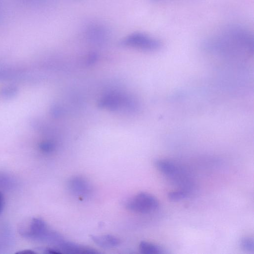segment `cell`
Masks as SVG:
<instances>
[{
    "mask_svg": "<svg viewBox=\"0 0 254 254\" xmlns=\"http://www.w3.org/2000/svg\"><path fill=\"white\" fill-rule=\"evenodd\" d=\"M207 52L222 55H250L254 52V38L246 27L231 24L225 26L203 42Z\"/></svg>",
    "mask_w": 254,
    "mask_h": 254,
    "instance_id": "cell-1",
    "label": "cell"
},
{
    "mask_svg": "<svg viewBox=\"0 0 254 254\" xmlns=\"http://www.w3.org/2000/svg\"><path fill=\"white\" fill-rule=\"evenodd\" d=\"M121 44L147 52L158 51L163 47L162 42L159 39L140 32L126 36L122 40Z\"/></svg>",
    "mask_w": 254,
    "mask_h": 254,
    "instance_id": "cell-2",
    "label": "cell"
},
{
    "mask_svg": "<svg viewBox=\"0 0 254 254\" xmlns=\"http://www.w3.org/2000/svg\"><path fill=\"white\" fill-rule=\"evenodd\" d=\"M158 199L147 192H141L136 194L126 203V208L139 213H148L155 210L158 207Z\"/></svg>",
    "mask_w": 254,
    "mask_h": 254,
    "instance_id": "cell-3",
    "label": "cell"
},
{
    "mask_svg": "<svg viewBox=\"0 0 254 254\" xmlns=\"http://www.w3.org/2000/svg\"><path fill=\"white\" fill-rule=\"evenodd\" d=\"M51 232L43 220L33 218L28 222V225L21 230V233L26 238L47 241Z\"/></svg>",
    "mask_w": 254,
    "mask_h": 254,
    "instance_id": "cell-4",
    "label": "cell"
},
{
    "mask_svg": "<svg viewBox=\"0 0 254 254\" xmlns=\"http://www.w3.org/2000/svg\"><path fill=\"white\" fill-rule=\"evenodd\" d=\"M67 187L71 193L79 197H88L92 192V188L89 182L79 176L70 178L67 183Z\"/></svg>",
    "mask_w": 254,
    "mask_h": 254,
    "instance_id": "cell-5",
    "label": "cell"
},
{
    "mask_svg": "<svg viewBox=\"0 0 254 254\" xmlns=\"http://www.w3.org/2000/svg\"><path fill=\"white\" fill-rule=\"evenodd\" d=\"M56 248L60 253L63 252L66 254H93L98 253V252L90 248L66 241L64 239L58 244Z\"/></svg>",
    "mask_w": 254,
    "mask_h": 254,
    "instance_id": "cell-6",
    "label": "cell"
},
{
    "mask_svg": "<svg viewBox=\"0 0 254 254\" xmlns=\"http://www.w3.org/2000/svg\"><path fill=\"white\" fill-rule=\"evenodd\" d=\"M91 239L98 246L104 248H114L119 246L120 240L112 235L91 236Z\"/></svg>",
    "mask_w": 254,
    "mask_h": 254,
    "instance_id": "cell-7",
    "label": "cell"
},
{
    "mask_svg": "<svg viewBox=\"0 0 254 254\" xmlns=\"http://www.w3.org/2000/svg\"><path fill=\"white\" fill-rule=\"evenodd\" d=\"M154 164L159 171L169 177L175 176L179 172L177 166L174 163L167 160H156Z\"/></svg>",
    "mask_w": 254,
    "mask_h": 254,
    "instance_id": "cell-8",
    "label": "cell"
},
{
    "mask_svg": "<svg viewBox=\"0 0 254 254\" xmlns=\"http://www.w3.org/2000/svg\"><path fill=\"white\" fill-rule=\"evenodd\" d=\"M89 39L96 42H102L108 36L107 30L102 26L92 25L88 27L86 32Z\"/></svg>",
    "mask_w": 254,
    "mask_h": 254,
    "instance_id": "cell-9",
    "label": "cell"
},
{
    "mask_svg": "<svg viewBox=\"0 0 254 254\" xmlns=\"http://www.w3.org/2000/svg\"><path fill=\"white\" fill-rule=\"evenodd\" d=\"M139 250L144 254H162L165 253L161 247L146 241H141L139 245Z\"/></svg>",
    "mask_w": 254,
    "mask_h": 254,
    "instance_id": "cell-10",
    "label": "cell"
},
{
    "mask_svg": "<svg viewBox=\"0 0 254 254\" xmlns=\"http://www.w3.org/2000/svg\"><path fill=\"white\" fill-rule=\"evenodd\" d=\"M240 245L242 249L250 253L254 251V240L250 237H244L241 238Z\"/></svg>",
    "mask_w": 254,
    "mask_h": 254,
    "instance_id": "cell-11",
    "label": "cell"
},
{
    "mask_svg": "<svg viewBox=\"0 0 254 254\" xmlns=\"http://www.w3.org/2000/svg\"><path fill=\"white\" fill-rule=\"evenodd\" d=\"M188 195L184 191H173L168 194V198L172 201H177L187 198Z\"/></svg>",
    "mask_w": 254,
    "mask_h": 254,
    "instance_id": "cell-12",
    "label": "cell"
},
{
    "mask_svg": "<svg viewBox=\"0 0 254 254\" xmlns=\"http://www.w3.org/2000/svg\"><path fill=\"white\" fill-rule=\"evenodd\" d=\"M17 89L15 87L12 86L6 87L3 89L2 94L6 97H12L15 95Z\"/></svg>",
    "mask_w": 254,
    "mask_h": 254,
    "instance_id": "cell-13",
    "label": "cell"
},
{
    "mask_svg": "<svg viewBox=\"0 0 254 254\" xmlns=\"http://www.w3.org/2000/svg\"><path fill=\"white\" fill-rule=\"evenodd\" d=\"M41 148L46 151H50L54 149V145L50 142H44L42 144Z\"/></svg>",
    "mask_w": 254,
    "mask_h": 254,
    "instance_id": "cell-14",
    "label": "cell"
},
{
    "mask_svg": "<svg viewBox=\"0 0 254 254\" xmlns=\"http://www.w3.org/2000/svg\"><path fill=\"white\" fill-rule=\"evenodd\" d=\"M4 203L3 196L1 192H0V213L1 211Z\"/></svg>",
    "mask_w": 254,
    "mask_h": 254,
    "instance_id": "cell-15",
    "label": "cell"
},
{
    "mask_svg": "<svg viewBox=\"0 0 254 254\" xmlns=\"http://www.w3.org/2000/svg\"><path fill=\"white\" fill-rule=\"evenodd\" d=\"M17 253L18 254H35V252L30 250H23L20 252H18Z\"/></svg>",
    "mask_w": 254,
    "mask_h": 254,
    "instance_id": "cell-16",
    "label": "cell"
},
{
    "mask_svg": "<svg viewBox=\"0 0 254 254\" xmlns=\"http://www.w3.org/2000/svg\"><path fill=\"white\" fill-rule=\"evenodd\" d=\"M150 0L153 2L157 3V2H165V1L174 0Z\"/></svg>",
    "mask_w": 254,
    "mask_h": 254,
    "instance_id": "cell-17",
    "label": "cell"
}]
</instances>
